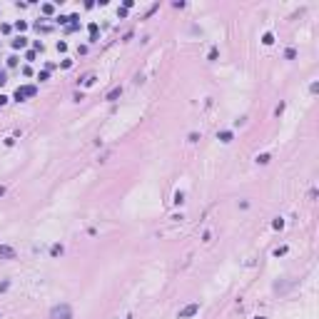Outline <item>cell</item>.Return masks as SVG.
Masks as SVG:
<instances>
[{
	"label": "cell",
	"instance_id": "1",
	"mask_svg": "<svg viewBox=\"0 0 319 319\" xmlns=\"http://www.w3.org/2000/svg\"><path fill=\"white\" fill-rule=\"evenodd\" d=\"M50 317L52 319H72V309H70V304H58V307H52Z\"/></svg>",
	"mask_w": 319,
	"mask_h": 319
},
{
	"label": "cell",
	"instance_id": "2",
	"mask_svg": "<svg viewBox=\"0 0 319 319\" xmlns=\"http://www.w3.org/2000/svg\"><path fill=\"white\" fill-rule=\"evenodd\" d=\"M35 92H37V87H35V85H25V87H17V90H15V100L20 102V100H25V97H32Z\"/></svg>",
	"mask_w": 319,
	"mask_h": 319
},
{
	"label": "cell",
	"instance_id": "3",
	"mask_svg": "<svg viewBox=\"0 0 319 319\" xmlns=\"http://www.w3.org/2000/svg\"><path fill=\"white\" fill-rule=\"evenodd\" d=\"M197 312H199V302H192V304H187L184 309H180L177 317H180V319H190V317H195Z\"/></svg>",
	"mask_w": 319,
	"mask_h": 319
},
{
	"label": "cell",
	"instance_id": "4",
	"mask_svg": "<svg viewBox=\"0 0 319 319\" xmlns=\"http://www.w3.org/2000/svg\"><path fill=\"white\" fill-rule=\"evenodd\" d=\"M0 259H15V249L8 245H0Z\"/></svg>",
	"mask_w": 319,
	"mask_h": 319
},
{
	"label": "cell",
	"instance_id": "5",
	"mask_svg": "<svg viewBox=\"0 0 319 319\" xmlns=\"http://www.w3.org/2000/svg\"><path fill=\"white\" fill-rule=\"evenodd\" d=\"M217 137H219L222 142H232V132H230V130H222V132H219Z\"/></svg>",
	"mask_w": 319,
	"mask_h": 319
},
{
	"label": "cell",
	"instance_id": "6",
	"mask_svg": "<svg viewBox=\"0 0 319 319\" xmlns=\"http://www.w3.org/2000/svg\"><path fill=\"white\" fill-rule=\"evenodd\" d=\"M25 45H28L25 37H15V40H13V47H15V50H17V47H25Z\"/></svg>",
	"mask_w": 319,
	"mask_h": 319
},
{
	"label": "cell",
	"instance_id": "7",
	"mask_svg": "<svg viewBox=\"0 0 319 319\" xmlns=\"http://www.w3.org/2000/svg\"><path fill=\"white\" fill-rule=\"evenodd\" d=\"M120 95H122V90H120V87H115V90H110V95H107V100H117Z\"/></svg>",
	"mask_w": 319,
	"mask_h": 319
},
{
	"label": "cell",
	"instance_id": "8",
	"mask_svg": "<svg viewBox=\"0 0 319 319\" xmlns=\"http://www.w3.org/2000/svg\"><path fill=\"white\" fill-rule=\"evenodd\" d=\"M50 254H52V257L63 254V245H52V247H50Z\"/></svg>",
	"mask_w": 319,
	"mask_h": 319
},
{
	"label": "cell",
	"instance_id": "9",
	"mask_svg": "<svg viewBox=\"0 0 319 319\" xmlns=\"http://www.w3.org/2000/svg\"><path fill=\"white\" fill-rule=\"evenodd\" d=\"M257 162H259V165H267V162H269V155H259Z\"/></svg>",
	"mask_w": 319,
	"mask_h": 319
},
{
	"label": "cell",
	"instance_id": "10",
	"mask_svg": "<svg viewBox=\"0 0 319 319\" xmlns=\"http://www.w3.org/2000/svg\"><path fill=\"white\" fill-rule=\"evenodd\" d=\"M15 28H17V30H25V28H28V23H25V20H17V23H15Z\"/></svg>",
	"mask_w": 319,
	"mask_h": 319
},
{
	"label": "cell",
	"instance_id": "11",
	"mask_svg": "<svg viewBox=\"0 0 319 319\" xmlns=\"http://www.w3.org/2000/svg\"><path fill=\"white\" fill-rule=\"evenodd\" d=\"M272 43H274V37H272V32H267L264 35V45H272Z\"/></svg>",
	"mask_w": 319,
	"mask_h": 319
},
{
	"label": "cell",
	"instance_id": "12",
	"mask_svg": "<svg viewBox=\"0 0 319 319\" xmlns=\"http://www.w3.org/2000/svg\"><path fill=\"white\" fill-rule=\"evenodd\" d=\"M284 252H287V247H277V249H274V257H282Z\"/></svg>",
	"mask_w": 319,
	"mask_h": 319
},
{
	"label": "cell",
	"instance_id": "13",
	"mask_svg": "<svg viewBox=\"0 0 319 319\" xmlns=\"http://www.w3.org/2000/svg\"><path fill=\"white\" fill-rule=\"evenodd\" d=\"M90 35H92V40H95V35H97V25H95V23L90 25Z\"/></svg>",
	"mask_w": 319,
	"mask_h": 319
},
{
	"label": "cell",
	"instance_id": "14",
	"mask_svg": "<svg viewBox=\"0 0 319 319\" xmlns=\"http://www.w3.org/2000/svg\"><path fill=\"white\" fill-rule=\"evenodd\" d=\"M284 227V219H274V230H282Z\"/></svg>",
	"mask_w": 319,
	"mask_h": 319
},
{
	"label": "cell",
	"instance_id": "15",
	"mask_svg": "<svg viewBox=\"0 0 319 319\" xmlns=\"http://www.w3.org/2000/svg\"><path fill=\"white\" fill-rule=\"evenodd\" d=\"M182 199H184V195H182V192H177V195H175V202H177V204H182Z\"/></svg>",
	"mask_w": 319,
	"mask_h": 319
},
{
	"label": "cell",
	"instance_id": "16",
	"mask_svg": "<svg viewBox=\"0 0 319 319\" xmlns=\"http://www.w3.org/2000/svg\"><path fill=\"white\" fill-rule=\"evenodd\" d=\"M5 80H8V75H5V72H3V70H0V85H3V82H5Z\"/></svg>",
	"mask_w": 319,
	"mask_h": 319
}]
</instances>
